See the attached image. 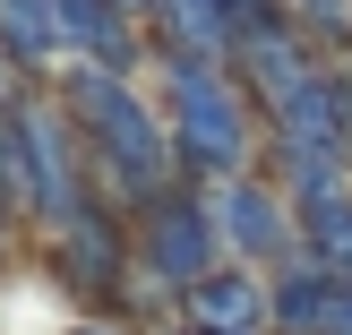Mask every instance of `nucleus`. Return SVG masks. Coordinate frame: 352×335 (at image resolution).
I'll return each mask as SVG.
<instances>
[{
	"label": "nucleus",
	"mask_w": 352,
	"mask_h": 335,
	"mask_svg": "<svg viewBox=\"0 0 352 335\" xmlns=\"http://www.w3.org/2000/svg\"><path fill=\"white\" fill-rule=\"evenodd\" d=\"M69 112V129H78V172L95 181L103 215H138V206H155L172 181V147H164V120H155V103L138 95V78H112V69H60V95H52Z\"/></svg>",
	"instance_id": "1"
},
{
	"label": "nucleus",
	"mask_w": 352,
	"mask_h": 335,
	"mask_svg": "<svg viewBox=\"0 0 352 335\" xmlns=\"http://www.w3.org/2000/svg\"><path fill=\"white\" fill-rule=\"evenodd\" d=\"M155 78H164V147H172V181H232L258 155V112L241 95L232 61H189V52H155Z\"/></svg>",
	"instance_id": "2"
},
{
	"label": "nucleus",
	"mask_w": 352,
	"mask_h": 335,
	"mask_svg": "<svg viewBox=\"0 0 352 335\" xmlns=\"http://www.w3.org/2000/svg\"><path fill=\"white\" fill-rule=\"evenodd\" d=\"M9 129H17V164H26V215L60 233L69 215L86 206V172H78V129L52 95H17L9 103Z\"/></svg>",
	"instance_id": "3"
},
{
	"label": "nucleus",
	"mask_w": 352,
	"mask_h": 335,
	"mask_svg": "<svg viewBox=\"0 0 352 335\" xmlns=\"http://www.w3.org/2000/svg\"><path fill=\"white\" fill-rule=\"evenodd\" d=\"M206 206V233H215V258L223 267H292V206L275 181H258V172H232V181L198 189Z\"/></svg>",
	"instance_id": "4"
},
{
	"label": "nucleus",
	"mask_w": 352,
	"mask_h": 335,
	"mask_svg": "<svg viewBox=\"0 0 352 335\" xmlns=\"http://www.w3.org/2000/svg\"><path fill=\"white\" fill-rule=\"evenodd\" d=\"M129 267L155 275V292H172L181 301L198 275H215V233H206V206L198 189H164L155 206H138V233H129Z\"/></svg>",
	"instance_id": "5"
},
{
	"label": "nucleus",
	"mask_w": 352,
	"mask_h": 335,
	"mask_svg": "<svg viewBox=\"0 0 352 335\" xmlns=\"http://www.w3.org/2000/svg\"><path fill=\"white\" fill-rule=\"evenodd\" d=\"M267 335H352V275H318V267H275L267 284Z\"/></svg>",
	"instance_id": "6"
},
{
	"label": "nucleus",
	"mask_w": 352,
	"mask_h": 335,
	"mask_svg": "<svg viewBox=\"0 0 352 335\" xmlns=\"http://www.w3.org/2000/svg\"><path fill=\"white\" fill-rule=\"evenodd\" d=\"M181 335H267V284H258L250 267H215V275H198V284L181 292Z\"/></svg>",
	"instance_id": "7"
},
{
	"label": "nucleus",
	"mask_w": 352,
	"mask_h": 335,
	"mask_svg": "<svg viewBox=\"0 0 352 335\" xmlns=\"http://www.w3.org/2000/svg\"><path fill=\"white\" fill-rule=\"evenodd\" d=\"M60 267H69V284H86L95 301H112L120 275H129V233H120V215L78 206V215L60 224Z\"/></svg>",
	"instance_id": "8"
},
{
	"label": "nucleus",
	"mask_w": 352,
	"mask_h": 335,
	"mask_svg": "<svg viewBox=\"0 0 352 335\" xmlns=\"http://www.w3.org/2000/svg\"><path fill=\"white\" fill-rule=\"evenodd\" d=\"M0 52L17 78H60V34H52V0H0Z\"/></svg>",
	"instance_id": "9"
},
{
	"label": "nucleus",
	"mask_w": 352,
	"mask_h": 335,
	"mask_svg": "<svg viewBox=\"0 0 352 335\" xmlns=\"http://www.w3.org/2000/svg\"><path fill=\"white\" fill-rule=\"evenodd\" d=\"M292 258H301V267H318V275H352V198L292 215Z\"/></svg>",
	"instance_id": "10"
},
{
	"label": "nucleus",
	"mask_w": 352,
	"mask_h": 335,
	"mask_svg": "<svg viewBox=\"0 0 352 335\" xmlns=\"http://www.w3.org/2000/svg\"><path fill=\"white\" fill-rule=\"evenodd\" d=\"M275 17H284L292 34H352V0H275Z\"/></svg>",
	"instance_id": "11"
},
{
	"label": "nucleus",
	"mask_w": 352,
	"mask_h": 335,
	"mask_svg": "<svg viewBox=\"0 0 352 335\" xmlns=\"http://www.w3.org/2000/svg\"><path fill=\"white\" fill-rule=\"evenodd\" d=\"M198 9L223 26V43H241V34H258V26L275 17V0H198ZM223 61H232V52H223Z\"/></svg>",
	"instance_id": "12"
},
{
	"label": "nucleus",
	"mask_w": 352,
	"mask_h": 335,
	"mask_svg": "<svg viewBox=\"0 0 352 335\" xmlns=\"http://www.w3.org/2000/svg\"><path fill=\"white\" fill-rule=\"evenodd\" d=\"M17 95H26V78H17V69H9V52H0V112H9Z\"/></svg>",
	"instance_id": "13"
},
{
	"label": "nucleus",
	"mask_w": 352,
	"mask_h": 335,
	"mask_svg": "<svg viewBox=\"0 0 352 335\" xmlns=\"http://www.w3.org/2000/svg\"><path fill=\"white\" fill-rule=\"evenodd\" d=\"M112 9L129 17V26H138V17H155V0H112Z\"/></svg>",
	"instance_id": "14"
},
{
	"label": "nucleus",
	"mask_w": 352,
	"mask_h": 335,
	"mask_svg": "<svg viewBox=\"0 0 352 335\" xmlns=\"http://www.w3.org/2000/svg\"><path fill=\"white\" fill-rule=\"evenodd\" d=\"M78 335H129V327H112V318H103V327H78Z\"/></svg>",
	"instance_id": "15"
}]
</instances>
